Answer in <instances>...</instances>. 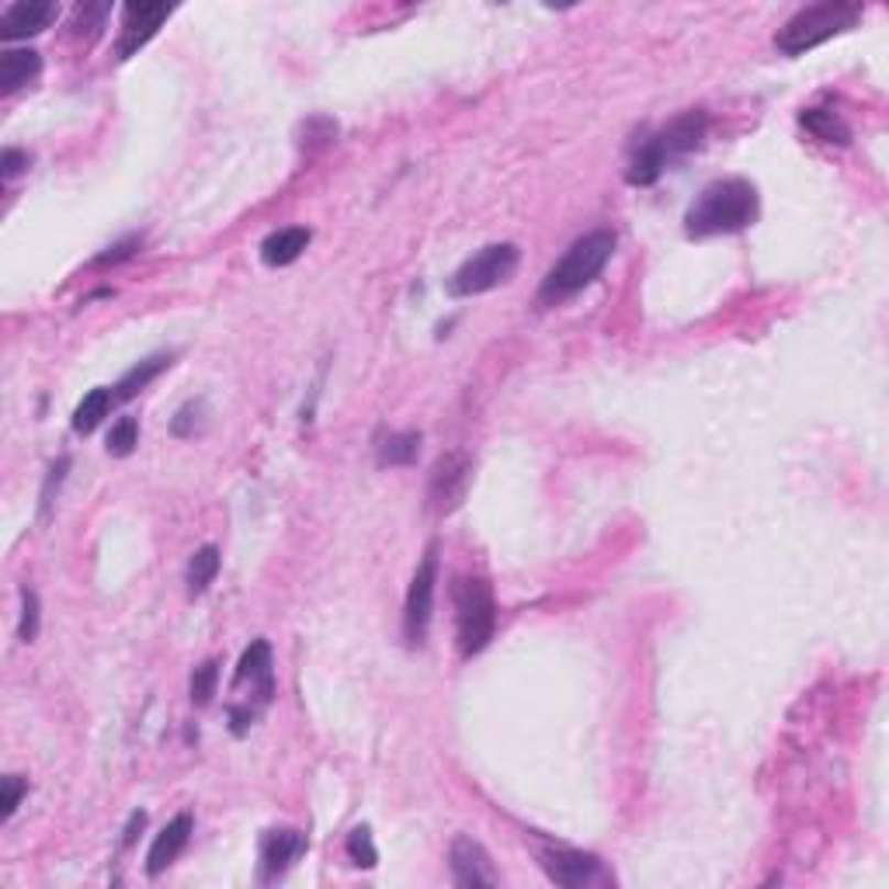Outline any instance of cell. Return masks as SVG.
Returning <instances> with one entry per match:
<instances>
[{
	"label": "cell",
	"mask_w": 889,
	"mask_h": 889,
	"mask_svg": "<svg viewBox=\"0 0 889 889\" xmlns=\"http://www.w3.org/2000/svg\"><path fill=\"white\" fill-rule=\"evenodd\" d=\"M42 74V56L35 50H8L0 59V95H14Z\"/></svg>",
	"instance_id": "e0dca14e"
},
{
	"label": "cell",
	"mask_w": 889,
	"mask_h": 889,
	"mask_svg": "<svg viewBox=\"0 0 889 889\" xmlns=\"http://www.w3.org/2000/svg\"><path fill=\"white\" fill-rule=\"evenodd\" d=\"M29 792V786L21 782L18 775H8L4 778V820H11L14 816V810H18V803H21V795Z\"/></svg>",
	"instance_id": "4dcf8cb0"
},
{
	"label": "cell",
	"mask_w": 889,
	"mask_h": 889,
	"mask_svg": "<svg viewBox=\"0 0 889 889\" xmlns=\"http://www.w3.org/2000/svg\"><path fill=\"white\" fill-rule=\"evenodd\" d=\"M59 18V8L53 0H21V4H11L0 18V39L14 42V39H29L46 32L53 21Z\"/></svg>",
	"instance_id": "7c38bea8"
},
{
	"label": "cell",
	"mask_w": 889,
	"mask_h": 889,
	"mask_svg": "<svg viewBox=\"0 0 889 889\" xmlns=\"http://www.w3.org/2000/svg\"><path fill=\"white\" fill-rule=\"evenodd\" d=\"M615 254V233L612 230H591L581 240H573L567 254L549 268V275L539 285V306H560L573 299L577 293L605 272V264Z\"/></svg>",
	"instance_id": "7a4b0ae2"
},
{
	"label": "cell",
	"mask_w": 889,
	"mask_h": 889,
	"mask_svg": "<svg viewBox=\"0 0 889 889\" xmlns=\"http://www.w3.org/2000/svg\"><path fill=\"white\" fill-rule=\"evenodd\" d=\"M202 410H206L202 399H191V404H185L182 410L174 414L171 431H174L177 438H191V435L198 431V417H202Z\"/></svg>",
	"instance_id": "f1b7e54d"
},
{
	"label": "cell",
	"mask_w": 889,
	"mask_h": 889,
	"mask_svg": "<svg viewBox=\"0 0 889 889\" xmlns=\"http://www.w3.org/2000/svg\"><path fill=\"white\" fill-rule=\"evenodd\" d=\"M452 605H456V647L462 657H476L494 639L497 605L494 591L483 577H456L452 581Z\"/></svg>",
	"instance_id": "277c9868"
},
{
	"label": "cell",
	"mask_w": 889,
	"mask_h": 889,
	"mask_svg": "<svg viewBox=\"0 0 889 889\" xmlns=\"http://www.w3.org/2000/svg\"><path fill=\"white\" fill-rule=\"evenodd\" d=\"M174 8L167 4H125L122 21H119V39H116V59L136 56L146 42L161 32V25L171 18Z\"/></svg>",
	"instance_id": "30bf717a"
},
{
	"label": "cell",
	"mask_w": 889,
	"mask_h": 889,
	"mask_svg": "<svg viewBox=\"0 0 889 889\" xmlns=\"http://www.w3.org/2000/svg\"><path fill=\"white\" fill-rule=\"evenodd\" d=\"M70 470V459H59L53 470H50V480H46V491H42V511H50V504H53V486H59V480H63V473Z\"/></svg>",
	"instance_id": "d6a6232c"
},
{
	"label": "cell",
	"mask_w": 889,
	"mask_h": 889,
	"mask_svg": "<svg viewBox=\"0 0 889 889\" xmlns=\"http://www.w3.org/2000/svg\"><path fill=\"white\" fill-rule=\"evenodd\" d=\"M39 618H42V612H39V594L29 591V588H21V622H18V636H21V643H32V639L39 636Z\"/></svg>",
	"instance_id": "4316f807"
},
{
	"label": "cell",
	"mask_w": 889,
	"mask_h": 889,
	"mask_svg": "<svg viewBox=\"0 0 889 889\" xmlns=\"http://www.w3.org/2000/svg\"><path fill=\"white\" fill-rule=\"evenodd\" d=\"M171 362H174V354H150V359H143L140 365H132V369L122 375L119 386H116V396H119V399H132L140 389H146L153 380H157V375H161L164 369H171Z\"/></svg>",
	"instance_id": "44dd1931"
},
{
	"label": "cell",
	"mask_w": 889,
	"mask_h": 889,
	"mask_svg": "<svg viewBox=\"0 0 889 889\" xmlns=\"http://www.w3.org/2000/svg\"><path fill=\"white\" fill-rule=\"evenodd\" d=\"M705 132H709V116L702 108H688L674 122H667L660 132H654L647 143L660 153L663 164H671L684 157V153H695L705 143Z\"/></svg>",
	"instance_id": "9c48e42d"
},
{
	"label": "cell",
	"mask_w": 889,
	"mask_h": 889,
	"mask_svg": "<svg viewBox=\"0 0 889 889\" xmlns=\"http://www.w3.org/2000/svg\"><path fill=\"white\" fill-rule=\"evenodd\" d=\"M372 449L380 465H414L420 456V431H380Z\"/></svg>",
	"instance_id": "ac0fdd59"
},
{
	"label": "cell",
	"mask_w": 889,
	"mask_h": 889,
	"mask_svg": "<svg viewBox=\"0 0 889 889\" xmlns=\"http://www.w3.org/2000/svg\"><path fill=\"white\" fill-rule=\"evenodd\" d=\"M136 444H140V420L136 417H119L116 425H111V431H108V452L125 459V456L136 452Z\"/></svg>",
	"instance_id": "cb8c5ba5"
},
{
	"label": "cell",
	"mask_w": 889,
	"mask_h": 889,
	"mask_svg": "<svg viewBox=\"0 0 889 889\" xmlns=\"http://www.w3.org/2000/svg\"><path fill=\"white\" fill-rule=\"evenodd\" d=\"M143 827H146V813H143V810H136V813H132V816H129V824H125V831H122V848H129V844H132V841H136V834H140Z\"/></svg>",
	"instance_id": "836d02e7"
},
{
	"label": "cell",
	"mask_w": 889,
	"mask_h": 889,
	"mask_svg": "<svg viewBox=\"0 0 889 889\" xmlns=\"http://www.w3.org/2000/svg\"><path fill=\"white\" fill-rule=\"evenodd\" d=\"M799 125H803L810 136H816L820 143H831V146H848L852 143V129L844 125L841 116L827 108H806L799 111Z\"/></svg>",
	"instance_id": "d6986e66"
},
{
	"label": "cell",
	"mask_w": 889,
	"mask_h": 889,
	"mask_svg": "<svg viewBox=\"0 0 889 889\" xmlns=\"http://www.w3.org/2000/svg\"><path fill=\"white\" fill-rule=\"evenodd\" d=\"M116 393H111L108 386H98V389H91L87 393L80 404H77V410H74V431L77 435H91L101 420L111 414V407H116Z\"/></svg>",
	"instance_id": "ffe728a7"
},
{
	"label": "cell",
	"mask_w": 889,
	"mask_h": 889,
	"mask_svg": "<svg viewBox=\"0 0 889 889\" xmlns=\"http://www.w3.org/2000/svg\"><path fill=\"white\" fill-rule=\"evenodd\" d=\"M303 132H306V143L303 146H327L333 136H338V122H330V119H309V122H303Z\"/></svg>",
	"instance_id": "f546056e"
},
{
	"label": "cell",
	"mask_w": 889,
	"mask_h": 889,
	"mask_svg": "<svg viewBox=\"0 0 889 889\" xmlns=\"http://www.w3.org/2000/svg\"><path fill=\"white\" fill-rule=\"evenodd\" d=\"M470 476H473V462L465 452L441 456L428 480V511H435V515H452L465 497Z\"/></svg>",
	"instance_id": "52a82bcc"
},
{
	"label": "cell",
	"mask_w": 889,
	"mask_h": 889,
	"mask_svg": "<svg viewBox=\"0 0 889 889\" xmlns=\"http://www.w3.org/2000/svg\"><path fill=\"white\" fill-rule=\"evenodd\" d=\"M303 852H306V834L288 831V827L268 831L261 837V876L264 879L282 876Z\"/></svg>",
	"instance_id": "9a60e30c"
},
{
	"label": "cell",
	"mask_w": 889,
	"mask_h": 889,
	"mask_svg": "<svg viewBox=\"0 0 889 889\" xmlns=\"http://www.w3.org/2000/svg\"><path fill=\"white\" fill-rule=\"evenodd\" d=\"M449 865H452V879L456 886H494L497 872L491 865V855L483 852V844L473 837H456L452 852H449Z\"/></svg>",
	"instance_id": "4fadbf2b"
},
{
	"label": "cell",
	"mask_w": 889,
	"mask_h": 889,
	"mask_svg": "<svg viewBox=\"0 0 889 889\" xmlns=\"http://www.w3.org/2000/svg\"><path fill=\"white\" fill-rule=\"evenodd\" d=\"M435 588H438V546L431 542L425 549V560L417 563L414 581L407 588V602H404V639L407 647H420L431 626V612H435Z\"/></svg>",
	"instance_id": "8992f818"
},
{
	"label": "cell",
	"mask_w": 889,
	"mask_h": 889,
	"mask_svg": "<svg viewBox=\"0 0 889 889\" xmlns=\"http://www.w3.org/2000/svg\"><path fill=\"white\" fill-rule=\"evenodd\" d=\"M191 831H195V820L191 813H177L171 824L153 837L150 844V852H146V872L150 876H161L171 861H177V855H182L188 848V841H191Z\"/></svg>",
	"instance_id": "5bb4252c"
},
{
	"label": "cell",
	"mask_w": 889,
	"mask_h": 889,
	"mask_svg": "<svg viewBox=\"0 0 889 889\" xmlns=\"http://www.w3.org/2000/svg\"><path fill=\"white\" fill-rule=\"evenodd\" d=\"M108 14H111L108 4H77L74 18H70V29H74V35L87 32V42H95L101 35V29L108 25Z\"/></svg>",
	"instance_id": "603a6c76"
},
{
	"label": "cell",
	"mask_w": 889,
	"mask_h": 889,
	"mask_svg": "<svg viewBox=\"0 0 889 889\" xmlns=\"http://www.w3.org/2000/svg\"><path fill=\"white\" fill-rule=\"evenodd\" d=\"M219 573V549L216 546H202L191 560H188V573H185V584H188V594L198 597Z\"/></svg>",
	"instance_id": "7402d4cb"
},
{
	"label": "cell",
	"mask_w": 889,
	"mask_h": 889,
	"mask_svg": "<svg viewBox=\"0 0 889 889\" xmlns=\"http://www.w3.org/2000/svg\"><path fill=\"white\" fill-rule=\"evenodd\" d=\"M522 251L515 243H491V248L476 251L473 257H465L449 278V296L456 299H470L483 296L497 285H507L518 272Z\"/></svg>",
	"instance_id": "5b68a950"
},
{
	"label": "cell",
	"mask_w": 889,
	"mask_h": 889,
	"mask_svg": "<svg viewBox=\"0 0 889 889\" xmlns=\"http://www.w3.org/2000/svg\"><path fill=\"white\" fill-rule=\"evenodd\" d=\"M861 21V8L848 4V0H824V4H810L795 11L782 29L775 32V50L786 56H803L816 46H824L827 39L855 29Z\"/></svg>",
	"instance_id": "3957f363"
},
{
	"label": "cell",
	"mask_w": 889,
	"mask_h": 889,
	"mask_svg": "<svg viewBox=\"0 0 889 889\" xmlns=\"http://www.w3.org/2000/svg\"><path fill=\"white\" fill-rule=\"evenodd\" d=\"M251 684V695H257L261 705H268L275 695V667H272V647L264 639H254L248 650H243L237 663V678L233 688Z\"/></svg>",
	"instance_id": "8fae6325"
},
{
	"label": "cell",
	"mask_w": 889,
	"mask_h": 889,
	"mask_svg": "<svg viewBox=\"0 0 889 889\" xmlns=\"http://www.w3.org/2000/svg\"><path fill=\"white\" fill-rule=\"evenodd\" d=\"M539 865H542V872L563 889H584V886H594V882L605 879L602 858L584 855L577 848H542Z\"/></svg>",
	"instance_id": "ba28073f"
},
{
	"label": "cell",
	"mask_w": 889,
	"mask_h": 889,
	"mask_svg": "<svg viewBox=\"0 0 889 889\" xmlns=\"http://www.w3.org/2000/svg\"><path fill=\"white\" fill-rule=\"evenodd\" d=\"M29 167V153H21V150H4V161H0V177L4 182H14V177Z\"/></svg>",
	"instance_id": "1f68e13d"
},
{
	"label": "cell",
	"mask_w": 889,
	"mask_h": 889,
	"mask_svg": "<svg viewBox=\"0 0 889 889\" xmlns=\"http://www.w3.org/2000/svg\"><path fill=\"white\" fill-rule=\"evenodd\" d=\"M309 240H314V233H309L306 227L275 230V233L264 237V243H261V261L268 264V268H285V264L299 261V254L309 248Z\"/></svg>",
	"instance_id": "2e32d148"
},
{
	"label": "cell",
	"mask_w": 889,
	"mask_h": 889,
	"mask_svg": "<svg viewBox=\"0 0 889 889\" xmlns=\"http://www.w3.org/2000/svg\"><path fill=\"white\" fill-rule=\"evenodd\" d=\"M140 248H143V237H125L119 243H111L105 254L95 257V268H111V264H122V261H129L132 254H136Z\"/></svg>",
	"instance_id": "83f0119b"
},
{
	"label": "cell",
	"mask_w": 889,
	"mask_h": 889,
	"mask_svg": "<svg viewBox=\"0 0 889 889\" xmlns=\"http://www.w3.org/2000/svg\"><path fill=\"white\" fill-rule=\"evenodd\" d=\"M348 858L359 865V869H372L375 861H380V852H375L372 844V831L369 827H354L348 834Z\"/></svg>",
	"instance_id": "484cf974"
},
{
	"label": "cell",
	"mask_w": 889,
	"mask_h": 889,
	"mask_svg": "<svg viewBox=\"0 0 889 889\" xmlns=\"http://www.w3.org/2000/svg\"><path fill=\"white\" fill-rule=\"evenodd\" d=\"M758 219V188L744 177H723L705 185L684 212V233L692 240L740 233Z\"/></svg>",
	"instance_id": "6da1fadb"
},
{
	"label": "cell",
	"mask_w": 889,
	"mask_h": 889,
	"mask_svg": "<svg viewBox=\"0 0 889 889\" xmlns=\"http://www.w3.org/2000/svg\"><path fill=\"white\" fill-rule=\"evenodd\" d=\"M216 684H219V663L216 660H206L202 667H195V674H191V684H188V692H191V702L202 709L212 702L216 695Z\"/></svg>",
	"instance_id": "d4e9b609"
}]
</instances>
